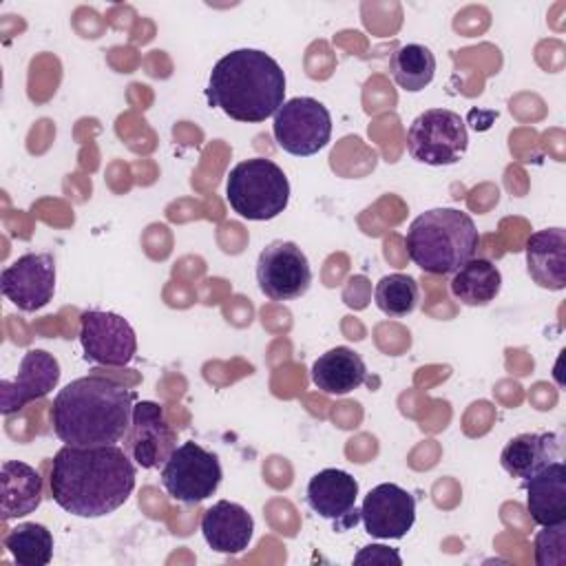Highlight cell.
<instances>
[{"instance_id": "7a4b0ae2", "label": "cell", "mask_w": 566, "mask_h": 566, "mask_svg": "<svg viewBox=\"0 0 566 566\" xmlns=\"http://www.w3.org/2000/svg\"><path fill=\"white\" fill-rule=\"evenodd\" d=\"M135 398V391L111 378H75L53 398V433L71 447L117 444L130 427Z\"/></svg>"}, {"instance_id": "277c9868", "label": "cell", "mask_w": 566, "mask_h": 566, "mask_svg": "<svg viewBox=\"0 0 566 566\" xmlns=\"http://www.w3.org/2000/svg\"><path fill=\"white\" fill-rule=\"evenodd\" d=\"M405 245L409 259L422 272L444 276L475 256L480 232L467 212L431 208L411 221Z\"/></svg>"}, {"instance_id": "8992f818", "label": "cell", "mask_w": 566, "mask_h": 566, "mask_svg": "<svg viewBox=\"0 0 566 566\" xmlns=\"http://www.w3.org/2000/svg\"><path fill=\"white\" fill-rule=\"evenodd\" d=\"M469 146L464 119L449 108L420 113L407 130V153L427 166L458 164Z\"/></svg>"}, {"instance_id": "52a82bcc", "label": "cell", "mask_w": 566, "mask_h": 566, "mask_svg": "<svg viewBox=\"0 0 566 566\" xmlns=\"http://www.w3.org/2000/svg\"><path fill=\"white\" fill-rule=\"evenodd\" d=\"M223 471L217 453L188 440L172 449L161 467V486L184 504H199L217 493Z\"/></svg>"}, {"instance_id": "ac0fdd59", "label": "cell", "mask_w": 566, "mask_h": 566, "mask_svg": "<svg viewBox=\"0 0 566 566\" xmlns=\"http://www.w3.org/2000/svg\"><path fill=\"white\" fill-rule=\"evenodd\" d=\"M526 509L539 526L566 522V464L551 462L526 480Z\"/></svg>"}, {"instance_id": "484cf974", "label": "cell", "mask_w": 566, "mask_h": 566, "mask_svg": "<svg viewBox=\"0 0 566 566\" xmlns=\"http://www.w3.org/2000/svg\"><path fill=\"white\" fill-rule=\"evenodd\" d=\"M537 566H566V522L542 526L535 535Z\"/></svg>"}, {"instance_id": "ffe728a7", "label": "cell", "mask_w": 566, "mask_h": 566, "mask_svg": "<svg viewBox=\"0 0 566 566\" xmlns=\"http://www.w3.org/2000/svg\"><path fill=\"white\" fill-rule=\"evenodd\" d=\"M367 380V367L358 352L338 345L321 354L312 365V382L329 396H345Z\"/></svg>"}, {"instance_id": "4fadbf2b", "label": "cell", "mask_w": 566, "mask_h": 566, "mask_svg": "<svg viewBox=\"0 0 566 566\" xmlns=\"http://www.w3.org/2000/svg\"><path fill=\"white\" fill-rule=\"evenodd\" d=\"M360 520L371 537L400 539L416 522V500L407 489L394 482H382L365 495Z\"/></svg>"}, {"instance_id": "7c38bea8", "label": "cell", "mask_w": 566, "mask_h": 566, "mask_svg": "<svg viewBox=\"0 0 566 566\" xmlns=\"http://www.w3.org/2000/svg\"><path fill=\"white\" fill-rule=\"evenodd\" d=\"M2 294L22 312L42 310L55 292V259L49 252L18 256L0 274Z\"/></svg>"}, {"instance_id": "d4e9b609", "label": "cell", "mask_w": 566, "mask_h": 566, "mask_svg": "<svg viewBox=\"0 0 566 566\" xmlns=\"http://www.w3.org/2000/svg\"><path fill=\"white\" fill-rule=\"evenodd\" d=\"M374 301L382 314L400 318V316L411 314L418 307L420 290H418V283L413 276L394 272V274L382 276L376 283Z\"/></svg>"}, {"instance_id": "8fae6325", "label": "cell", "mask_w": 566, "mask_h": 566, "mask_svg": "<svg viewBox=\"0 0 566 566\" xmlns=\"http://www.w3.org/2000/svg\"><path fill=\"white\" fill-rule=\"evenodd\" d=\"M177 447V433L168 424L164 407L139 400L133 407L130 427L124 436V451L142 469H159Z\"/></svg>"}, {"instance_id": "9a60e30c", "label": "cell", "mask_w": 566, "mask_h": 566, "mask_svg": "<svg viewBox=\"0 0 566 566\" xmlns=\"http://www.w3.org/2000/svg\"><path fill=\"white\" fill-rule=\"evenodd\" d=\"M60 374V363L53 354L44 349H29L20 360L18 376L13 380L2 378L0 382V411L11 416L31 400L44 398L57 387Z\"/></svg>"}, {"instance_id": "9c48e42d", "label": "cell", "mask_w": 566, "mask_h": 566, "mask_svg": "<svg viewBox=\"0 0 566 566\" xmlns=\"http://www.w3.org/2000/svg\"><path fill=\"white\" fill-rule=\"evenodd\" d=\"M256 283L270 301H292L312 285V268L294 241H272L256 259Z\"/></svg>"}, {"instance_id": "e0dca14e", "label": "cell", "mask_w": 566, "mask_h": 566, "mask_svg": "<svg viewBox=\"0 0 566 566\" xmlns=\"http://www.w3.org/2000/svg\"><path fill=\"white\" fill-rule=\"evenodd\" d=\"M526 270L528 276L544 290L566 287V230L546 228L537 230L526 241Z\"/></svg>"}, {"instance_id": "5b68a950", "label": "cell", "mask_w": 566, "mask_h": 566, "mask_svg": "<svg viewBox=\"0 0 566 566\" xmlns=\"http://www.w3.org/2000/svg\"><path fill=\"white\" fill-rule=\"evenodd\" d=\"M226 199L239 217L270 221L287 208L290 181L272 159L252 157L228 172Z\"/></svg>"}, {"instance_id": "2e32d148", "label": "cell", "mask_w": 566, "mask_h": 566, "mask_svg": "<svg viewBox=\"0 0 566 566\" xmlns=\"http://www.w3.org/2000/svg\"><path fill=\"white\" fill-rule=\"evenodd\" d=\"M201 533L214 553L239 555L252 542L254 520L245 506L230 500H219L203 513Z\"/></svg>"}, {"instance_id": "603a6c76", "label": "cell", "mask_w": 566, "mask_h": 566, "mask_svg": "<svg viewBox=\"0 0 566 566\" xmlns=\"http://www.w3.org/2000/svg\"><path fill=\"white\" fill-rule=\"evenodd\" d=\"M394 82L409 93H418L431 84L436 75V55L424 44H402L389 60Z\"/></svg>"}, {"instance_id": "44dd1931", "label": "cell", "mask_w": 566, "mask_h": 566, "mask_svg": "<svg viewBox=\"0 0 566 566\" xmlns=\"http://www.w3.org/2000/svg\"><path fill=\"white\" fill-rule=\"evenodd\" d=\"M557 433H520L506 442L500 453V464L511 478L528 480L551 462L559 460Z\"/></svg>"}, {"instance_id": "5bb4252c", "label": "cell", "mask_w": 566, "mask_h": 566, "mask_svg": "<svg viewBox=\"0 0 566 566\" xmlns=\"http://www.w3.org/2000/svg\"><path fill=\"white\" fill-rule=\"evenodd\" d=\"M356 497L358 482L343 469H323L314 473L305 489L307 506L316 515L334 522V528L338 533L356 526V522L360 520Z\"/></svg>"}, {"instance_id": "6da1fadb", "label": "cell", "mask_w": 566, "mask_h": 566, "mask_svg": "<svg viewBox=\"0 0 566 566\" xmlns=\"http://www.w3.org/2000/svg\"><path fill=\"white\" fill-rule=\"evenodd\" d=\"M135 462L117 444H64L51 464V497L71 515L104 517L117 511L135 489Z\"/></svg>"}, {"instance_id": "cb8c5ba5", "label": "cell", "mask_w": 566, "mask_h": 566, "mask_svg": "<svg viewBox=\"0 0 566 566\" xmlns=\"http://www.w3.org/2000/svg\"><path fill=\"white\" fill-rule=\"evenodd\" d=\"M2 544L20 566H46L53 557V535L46 526L35 522L13 526Z\"/></svg>"}, {"instance_id": "7402d4cb", "label": "cell", "mask_w": 566, "mask_h": 566, "mask_svg": "<svg viewBox=\"0 0 566 566\" xmlns=\"http://www.w3.org/2000/svg\"><path fill=\"white\" fill-rule=\"evenodd\" d=\"M500 287H502V274L497 265L480 256L478 259L473 256L464 265H460L449 281L451 294L462 305H469V307L489 305L500 294Z\"/></svg>"}, {"instance_id": "d6986e66", "label": "cell", "mask_w": 566, "mask_h": 566, "mask_svg": "<svg viewBox=\"0 0 566 566\" xmlns=\"http://www.w3.org/2000/svg\"><path fill=\"white\" fill-rule=\"evenodd\" d=\"M42 502L40 473L20 460H7L0 467V517L2 522L33 513Z\"/></svg>"}, {"instance_id": "30bf717a", "label": "cell", "mask_w": 566, "mask_h": 566, "mask_svg": "<svg viewBox=\"0 0 566 566\" xmlns=\"http://www.w3.org/2000/svg\"><path fill=\"white\" fill-rule=\"evenodd\" d=\"M80 343L84 358L104 367H124L137 354V336L130 323L104 310H86L80 314Z\"/></svg>"}, {"instance_id": "3957f363", "label": "cell", "mask_w": 566, "mask_h": 566, "mask_svg": "<svg viewBox=\"0 0 566 566\" xmlns=\"http://www.w3.org/2000/svg\"><path fill=\"white\" fill-rule=\"evenodd\" d=\"M206 97L230 119L265 122L285 102V73L265 51L234 49L212 66Z\"/></svg>"}, {"instance_id": "ba28073f", "label": "cell", "mask_w": 566, "mask_h": 566, "mask_svg": "<svg viewBox=\"0 0 566 566\" xmlns=\"http://www.w3.org/2000/svg\"><path fill=\"white\" fill-rule=\"evenodd\" d=\"M276 144L294 155L310 157L323 150L332 137V115L314 97H292L272 117Z\"/></svg>"}, {"instance_id": "4316f807", "label": "cell", "mask_w": 566, "mask_h": 566, "mask_svg": "<svg viewBox=\"0 0 566 566\" xmlns=\"http://www.w3.org/2000/svg\"><path fill=\"white\" fill-rule=\"evenodd\" d=\"M354 562L356 564H396L400 566L402 564V557L396 548H389V546H382V544H369V546H363L356 555H354Z\"/></svg>"}]
</instances>
